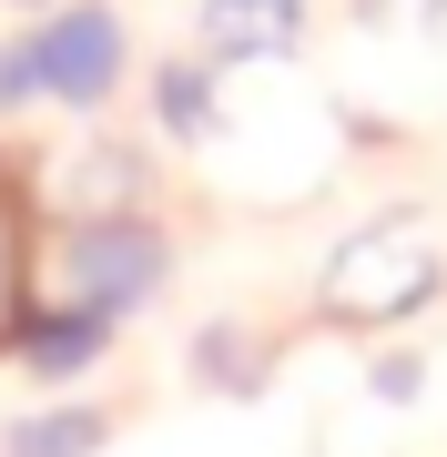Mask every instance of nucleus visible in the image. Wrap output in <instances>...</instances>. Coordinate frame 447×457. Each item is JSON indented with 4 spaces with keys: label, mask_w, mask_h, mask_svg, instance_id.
I'll use <instances>...</instances> for the list:
<instances>
[{
    "label": "nucleus",
    "mask_w": 447,
    "mask_h": 457,
    "mask_svg": "<svg viewBox=\"0 0 447 457\" xmlns=\"http://www.w3.org/2000/svg\"><path fill=\"white\" fill-rule=\"evenodd\" d=\"M305 41V0H203V62H285Z\"/></svg>",
    "instance_id": "5"
},
{
    "label": "nucleus",
    "mask_w": 447,
    "mask_h": 457,
    "mask_svg": "<svg viewBox=\"0 0 447 457\" xmlns=\"http://www.w3.org/2000/svg\"><path fill=\"white\" fill-rule=\"evenodd\" d=\"M102 345H112V326H102V315L51 305V315H31V326H21V366H31V376H82V366H102Z\"/></svg>",
    "instance_id": "6"
},
{
    "label": "nucleus",
    "mask_w": 447,
    "mask_h": 457,
    "mask_svg": "<svg viewBox=\"0 0 447 457\" xmlns=\"http://www.w3.org/2000/svg\"><path fill=\"white\" fill-rule=\"evenodd\" d=\"M377 396H397V407H407V396H417V356H386V366H377Z\"/></svg>",
    "instance_id": "13"
},
{
    "label": "nucleus",
    "mask_w": 447,
    "mask_h": 457,
    "mask_svg": "<svg viewBox=\"0 0 447 457\" xmlns=\"http://www.w3.org/2000/svg\"><path fill=\"white\" fill-rule=\"evenodd\" d=\"M31 326V234H21V183L0 173V345Z\"/></svg>",
    "instance_id": "9"
},
{
    "label": "nucleus",
    "mask_w": 447,
    "mask_h": 457,
    "mask_svg": "<svg viewBox=\"0 0 447 457\" xmlns=\"http://www.w3.org/2000/svg\"><path fill=\"white\" fill-rule=\"evenodd\" d=\"M356 21H366V31H437L447 0H356Z\"/></svg>",
    "instance_id": "11"
},
{
    "label": "nucleus",
    "mask_w": 447,
    "mask_h": 457,
    "mask_svg": "<svg viewBox=\"0 0 447 457\" xmlns=\"http://www.w3.org/2000/svg\"><path fill=\"white\" fill-rule=\"evenodd\" d=\"M153 285H163V234H153L143 213L71 224L62 254H51V295H62V305H82V315H102V326H122Z\"/></svg>",
    "instance_id": "2"
},
{
    "label": "nucleus",
    "mask_w": 447,
    "mask_h": 457,
    "mask_svg": "<svg viewBox=\"0 0 447 457\" xmlns=\"http://www.w3.org/2000/svg\"><path fill=\"white\" fill-rule=\"evenodd\" d=\"M31 71H41L51 102L92 112V102L122 82V21H112V11H62L51 31H31Z\"/></svg>",
    "instance_id": "3"
},
{
    "label": "nucleus",
    "mask_w": 447,
    "mask_h": 457,
    "mask_svg": "<svg viewBox=\"0 0 447 457\" xmlns=\"http://www.w3.org/2000/svg\"><path fill=\"white\" fill-rule=\"evenodd\" d=\"M41 92V71H31V41H11L0 51V112H11V102H31Z\"/></svg>",
    "instance_id": "12"
},
{
    "label": "nucleus",
    "mask_w": 447,
    "mask_h": 457,
    "mask_svg": "<svg viewBox=\"0 0 447 457\" xmlns=\"http://www.w3.org/2000/svg\"><path fill=\"white\" fill-rule=\"evenodd\" d=\"M153 122H163L173 143H214V132H224L214 62H163V71H153Z\"/></svg>",
    "instance_id": "7"
},
{
    "label": "nucleus",
    "mask_w": 447,
    "mask_h": 457,
    "mask_svg": "<svg viewBox=\"0 0 447 457\" xmlns=\"http://www.w3.org/2000/svg\"><path fill=\"white\" fill-rule=\"evenodd\" d=\"M194 366H203V386H224V396H254L265 386V345H254V326H214L194 345Z\"/></svg>",
    "instance_id": "10"
},
{
    "label": "nucleus",
    "mask_w": 447,
    "mask_h": 457,
    "mask_svg": "<svg viewBox=\"0 0 447 457\" xmlns=\"http://www.w3.org/2000/svg\"><path fill=\"white\" fill-rule=\"evenodd\" d=\"M51 204L71 213V224H112V213L143 204V153L133 143H71L62 163H51Z\"/></svg>",
    "instance_id": "4"
},
{
    "label": "nucleus",
    "mask_w": 447,
    "mask_h": 457,
    "mask_svg": "<svg viewBox=\"0 0 447 457\" xmlns=\"http://www.w3.org/2000/svg\"><path fill=\"white\" fill-rule=\"evenodd\" d=\"M102 447H112V417L102 407H41V417H21L0 437V457H102Z\"/></svg>",
    "instance_id": "8"
},
{
    "label": "nucleus",
    "mask_w": 447,
    "mask_h": 457,
    "mask_svg": "<svg viewBox=\"0 0 447 457\" xmlns=\"http://www.w3.org/2000/svg\"><path fill=\"white\" fill-rule=\"evenodd\" d=\"M447 285L437 264V234L417 224V213H377V224H356L346 245L326 254V275H315V305L335 315V326H407L417 305Z\"/></svg>",
    "instance_id": "1"
}]
</instances>
